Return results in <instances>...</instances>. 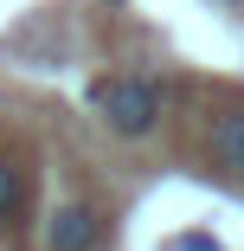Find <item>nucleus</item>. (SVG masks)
Returning a JSON list of instances; mask_svg holds the SVG:
<instances>
[{"mask_svg":"<svg viewBox=\"0 0 244 251\" xmlns=\"http://www.w3.org/2000/svg\"><path fill=\"white\" fill-rule=\"evenodd\" d=\"M90 110L103 116L116 135H148L161 123V90L148 77H96L90 84Z\"/></svg>","mask_w":244,"mask_h":251,"instance_id":"obj_1","label":"nucleus"},{"mask_svg":"<svg viewBox=\"0 0 244 251\" xmlns=\"http://www.w3.org/2000/svg\"><path fill=\"white\" fill-rule=\"evenodd\" d=\"M103 245V213L84 206V200H65V206L45 213V251H96Z\"/></svg>","mask_w":244,"mask_h":251,"instance_id":"obj_2","label":"nucleus"},{"mask_svg":"<svg viewBox=\"0 0 244 251\" xmlns=\"http://www.w3.org/2000/svg\"><path fill=\"white\" fill-rule=\"evenodd\" d=\"M212 161L225 174H244V110H225L212 123Z\"/></svg>","mask_w":244,"mask_h":251,"instance_id":"obj_3","label":"nucleus"},{"mask_svg":"<svg viewBox=\"0 0 244 251\" xmlns=\"http://www.w3.org/2000/svg\"><path fill=\"white\" fill-rule=\"evenodd\" d=\"M20 206H26V168L13 155H0V226H13Z\"/></svg>","mask_w":244,"mask_h":251,"instance_id":"obj_4","label":"nucleus"},{"mask_svg":"<svg viewBox=\"0 0 244 251\" xmlns=\"http://www.w3.org/2000/svg\"><path fill=\"white\" fill-rule=\"evenodd\" d=\"M167 251H219V238H200V232H186V238H174Z\"/></svg>","mask_w":244,"mask_h":251,"instance_id":"obj_5","label":"nucleus"}]
</instances>
